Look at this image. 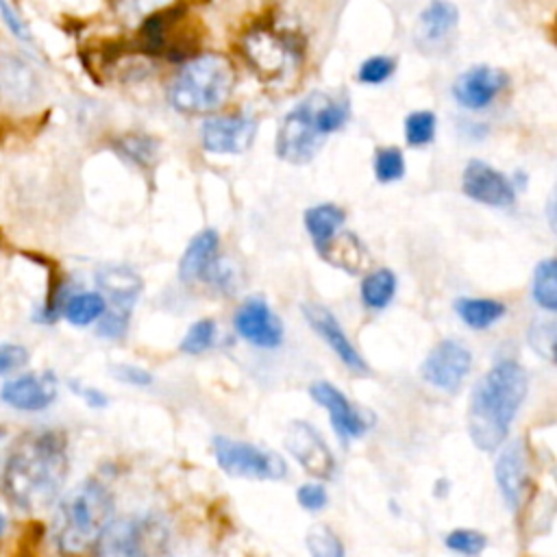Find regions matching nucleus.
<instances>
[{"label": "nucleus", "instance_id": "obj_14", "mask_svg": "<svg viewBox=\"0 0 557 557\" xmlns=\"http://www.w3.org/2000/svg\"><path fill=\"white\" fill-rule=\"evenodd\" d=\"M235 331L257 348H276L283 342L281 318L270 309L265 298L248 296L235 311Z\"/></svg>", "mask_w": 557, "mask_h": 557}, {"label": "nucleus", "instance_id": "obj_23", "mask_svg": "<svg viewBox=\"0 0 557 557\" xmlns=\"http://www.w3.org/2000/svg\"><path fill=\"white\" fill-rule=\"evenodd\" d=\"M344 220H346L344 209L333 202H322L305 211V228L320 255L326 248V244L337 235Z\"/></svg>", "mask_w": 557, "mask_h": 557}, {"label": "nucleus", "instance_id": "obj_40", "mask_svg": "<svg viewBox=\"0 0 557 557\" xmlns=\"http://www.w3.org/2000/svg\"><path fill=\"white\" fill-rule=\"evenodd\" d=\"M28 361V350L20 344H0V374L15 372Z\"/></svg>", "mask_w": 557, "mask_h": 557}, {"label": "nucleus", "instance_id": "obj_21", "mask_svg": "<svg viewBox=\"0 0 557 557\" xmlns=\"http://www.w3.org/2000/svg\"><path fill=\"white\" fill-rule=\"evenodd\" d=\"M498 457L494 463V476L498 492L505 500V505L516 511L522 505L524 490L529 483V470H527V457L520 442H507L498 448Z\"/></svg>", "mask_w": 557, "mask_h": 557}, {"label": "nucleus", "instance_id": "obj_35", "mask_svg": "<svg viewBox=\"0 0 557 557\" xmlns=\"http://www.w3.org/2000/svg\"><path fill=\"white\" fill-rule=\"evenodd\" d=\"M396 70V61L392 57H385V54H374V57H368L361 65H359V72H357V78L361 83H368V85H379L383 81H387Z\"/></svg>", "mask_w": 557, "mask_h": 557}, {"label": "nucleus", "instance_id": "obj_19", "mask_svg": "<svg viewBox=\"0 0 557 557\" xmlns=\"http://www.w3.org/2000/svg\"><path fill=\"white\" fill-rule=\"evenodd\" d=\"M507 74L492 65H474L461 72L453 85V96L459 107L476 111L485 109L507 87Z\"/></svg>", "mask_w": 557, "mask_h": 557}, {"label": "nucleus", "instance_id": "obj_10", "mask_svg": "<svg viewBox=\"0 0 557 557\" xmlns=\"http://www.w3.org/2000/svg\"><path fill=\"white\" fill-rule=\"evenodd\" d=\"M309 396L329 413L333 431L337 437L348 444L368 433L374 424V413L357 407L339 387L329 381H313L309 385Z\"/></svg>", "mask_w": 557, "mask_h": 557}, {"label": "nucleus", "instance_id": "obj_2", "mask_svg": "<svg viewBox=\"0 0 557 557\" xmlns=\"http://www.w3.org/2000/svg\"><path fill=\"white\" fill-rule=\"evenodd\" d=\"M527 389V370L513 359L494 363L474 383L468 405V435L479 450L494 453L505 444Z\"/></svg>", "mask_w": 557, "mask_h": 557}, {"label": "nucleus", "instance_id": "obj_39", "mask_svg": "<svg viewBox=\"0 0 557 557\" xmlns=\"http://www.w3.org/2000/svg\"><path fill=\"white\" fill-rule=\"evenodd\" d=\"M111 374L117 381L135 385V387H148L152 383V374L146 368H139L133 363H115V366H111Z\"/></svg>", "mask_w": 557, "mask_h": 557}, {"label": "nucleus", "instance_id": "obj_11", "mask_svg": "<svg viewBox=\"0 0 557 557\" xmlns=\"http://www.w3.org/2000/svg\"><path fill=\"white\" fill-rule=\"evenodd\" d=\"M44 96L35 67L17 52L0 48V104L11 111H28Z\"/></svg>", "mask_w": 557, "mask_h": 557}, {"label": "nucleus", "instance_id": "obj_27", "mask_svg": "<svg viewBox=\"0 0 557 557\" xmlns=\"http://www.w3.org/2000/svg\"><path fill=\"white\" fill-rule=\"evenodd\" d=\"M396 292V276L387 268L372 270L361 283V302L368 309H383L389 305Z\"/></svg>", "mask_w": 557, "mask_h": 557}, {"label": "nucleus", "instance_id": "obj_38", "mask_svg": "<svg viewBox=\"0 0 557 557\" xmlns=\"http://www.w3.org/2000/svg\"><path fill=\"white\" fill-rule=\"evenodd\" d=\"M0 20L4 22V26L20 39V41H33V35L26 26V22L22 20V15L17 13V9L11 4V0H0Z\"/></svg>", "mask_w": 557, "mask_h": 557}, {"label": "nucleus", "instance_id": "obj_9", "mask_svg": "<svg viewBox=\"0 0 557 557\" xmlns=\"http://www.w3.org/2000/svg\"><path fill=\"white\" fill-rule=\"evenodd\" d=\"M220 237L213 228L200 231L185 248L178 263V278L183 283H211L218 289L226 292L233 287L231 270H224L218 257Z\"/></svg>", "mask_w": 557, "mask_h": 557}, {"label": "nucleus", "instance_id": "obj_12", "mask_svg": "<svg viewBox=\"0 0 557 557\" xmlns=\"http://www.w3.org/2000/svg\"><path fill=\"white\" fill-rule=\"evenodd\" d=\"M470 368L472 352L459 339H442L429 350L420 372L429 385L450 394L461 387Z\"/></svg>", "mask_w": 557, "mask_h": 557}, {"label": "nucleus", "instance_id": "obj_22", "mask_svg": "<svg viewBox=\"0 0 557 557\" xmlns=\"http://www.w3.org/2000/svg\"><path fill=\"white\" fill-rule=\"evenodd\" d=\"M457 7L448 0H431L418 20V39L422 46H437L457 26Z\"/></svg>", "mask_w": 557, "mask_h": 557}, {"label": "nucleus", "instance_id": "obj_5", "mask_svg": "<svg viewBox=\"0 0 557 557\" xmlns=\"http://www.w3.org/2000/svg\"><path fill=\"white\" fill-rule=\"evenodd\" d=\"M235 87L233 63L218 52L194 57L168 87L170 104L181 113H211Z\"/></svg>", "mask_w": 557, "mask_h": 557}, {"label": "nucleus", "instance_id": "obj_24", "mask_svg": "<svg viewBox=\"0 0 557 557\" xmlns=\"http://www.w3.org/2000/svg\"><path fill=\"white\" fill-rule=\"evenodd\" d=\"M322 257L329 263H333L346 272H352V274L359 272L368 263L366 246L355 237V233L335 235L322 250Z\"/></svg>", "mask_w": 557, "mask_h": 557}, {"label": "nucleus", "instance_id": "obj_42", "mask_svg": "<svg viewBox=\"0 0 557 557\" xmlns=\"http://www.w3.org/2000/svg\"><path fill=\"white\" fill-rule=\"evenodd\" d=\"M2 529H4V516H2V511H0V533H2Z\"/></svg>", "mask_w": 557, "mask_h": 557}, {"label": "nucleus", "instance_id": "obj_6", "mask_svg": "<svg viewBox=\"0 0 557 557\" xmlns=\"http://www.w3.org/2000/svg\"><path fill=\"white\" fill-rule=\"evenodd\" d=\"M98 557H170L168 529L154 516L113 520L102 533Z\"/></svg>", "mask_w": 557, "mask_h": 557}, {"label": "nucleus", "instance_id": "obj_4", "mask_svg": "<svg viewBox=\"0 0 557 557\" xmlns=\"http://www.w3.org/2000/svg\"><path fill=\"white\" fill-rule=\"evenodd\" d=\"M350 107L342 98L313 91L300 100L283 120L276 133V154L294 165L309 163L324 137L346 124Z\"/></svg>", "mask_w": 557, "mask_h": 557}, {"label": "nucleus", "instance_id": "obj_20", "mask_svg": "<svg viewBox=\"0 0 557 557\" xmlns=\"http://www.w3.org/2000/svg\"><path fill=\"white\" fill-rule=\"evenodd\" d=\"M246 57L250 65L268 78H276L285 72L287 63L296 59V48L285 37H278L270 30H255L244 41Z\"/></svg>", "mask_w": 557, "mask_h": 557}, {"label": "nucleus", "instance_id": "obj_28", "mask_svg": "<svg viewBox=\"0 0 557 557\" xmlns=\"http://www.w3.org/2000/svg\"><path fill=\"white\" fill-rule=\"evenodd\" d=\"M531 294L542 309L546 311L557 309V261L555 259H544L537 263L533 272Z\"/></svg>", "mask_w": 557, "mask_h": 557}, {"label": "nucleus", "instance_id": "obj_18", "mask_svg": "<svg viewBox=\"0 0 557 557\" xmlns=\"http://www.w3.org/2000/svg\"><path fill=\"white\" fill-rule=\"evenodd\" d=\"M302 315L309 322V326L324 339V344L337 355V359L348 370H352L357 374H368L370 372L366 359L359 355V350L348 339V335L344 333L337 318L326 307H322L318 302H305L302 305Z\"/></svg>", "mask_w": 557, "mask_h": 557}, {"label": "nucleus", "instance_id": "obj_17", "mask_svg": "<svg viewBox=\"0 0 557 557\" xmlns=\"http://www.w3.org/2000/svg\"><path fill=\"white\" fill-rule=\"evenodd\" d=\"M461 189L468 198L487 207H511L516 200L511 181L481 159L468 161L461 174Z\"/></svg>", "mask_w": 557, "mask_h": 557}, {"label": "nucleus", "instance_id": "obj_15", "mask_svg": "<svg viewBox=\"0 0 557 557\" xmlns=\"http://www.w3.org/2000/svg\"><path fill=\"white\" fill-rule=\"evenodd\" d=\"M257 120L244 113L213 115L202 124V146L215 154H239L250 148Z\"/></svg>", "mask_w": 557, "mask_h": 557}, {"label": "nucleus", "instance_id": "obj_3", "mask_svg": "<svg viewBox=\"0 0 557 557\" xmlns=\"http://www.w3.org/2000/svg\"><path fill=\"white\" fill-rule=\"evenodd\" d=\"M113 513L115 500L104 483L87 479L72 487L54 513V542L59 550L70 557L94 550L113 522Z\"/></svg>", "mask_w": 557, "mask_h": 557}, {"label": "nucleus", "instance_id": "obj_25", "mask_svg": "<svg viewBox=\"0 0 557 557\" xmlns=\"http://www.w3.org/2000/svg\"><path fill=\"white\" fill-rule=\"evenodd\" d=\"M455 311L466 326L483 331L496 324L507 313V307L494 298H457Z\"/></svg>", "mask_w": 557, "mask_h": 557}, {"label": "nucleus", "instance_id": "obj_34", "mask_svg": "<svg viewBox=\"0 0 557 557\" xmlns=\"http://www.w3.org/2000/svg\"><path fill=\"white\" fill-rule=\"evenodd\" d=\"M444 544L453 553H459L466 557H476L485 550L487 537L476 529H455V531L446 533Z\"/></svg>", "mask_w": 557, "mask_h": 557}, {"label": "nucleus", "instance_id": "obj_29", "mask_svg": "<svg viewBox=\"0 0 557 557\" xmlns=\"http://www.w3.org/2000/svg\"><path fill=\"white\" fill-rule=\"evenodd\" d=\"M307 548L311 557H346L342 540L326 524H313L307 531Z\"/></svg>", "mask_w": 557, "mask_h": 557}, {"label": "nucleus", "instance_id": "obj_32", "mask_svg": "<svg viewBox=\"0 0 557 557\" xmlns=\"http://www.w3.org/2000/svg\"><path fill=\"white\" fill-rule=\"evenodd\" d=\"M529 346L533 352L544 357L546 361H555V342H557V326L550 318L533 320L529 326Z\"/></svg>", "mask_w": 557, "mask_h": 557}, {"label": "nucleus", "instance_id": "obj_26", "mask_svg": "<svg viewBox=\"0 0 557 557\" xmlns=\"http://www.w3.org/2000/svg\"><path fill=\"white\" fill-rule=\"evenodd\" d=\"M107 300L98 292H78L63 305V315L74 326H87L102 318Z\"/></svg>", "mask_w": 557, "mask_h": 557}, {"label": "nucleus", "instance_id": "obj_31", "mask_svg": "<svg viewBox=\"0 0 557 557\" xmlns=\"http://www.w3.org/2000/svg\"><path fill=\"white\" fill-rule=\"evenodd\" d=\"M374 176L381 183H394L405 176V154L396 146L379 148L374 154Z\"/></svg>", "mask_w": 557, "mask_h": 557}, {"label": "nucleus", "instance_id": "obj_33", "mask_svg": "<svg viewBox=\"0 0 557 557\" xmlns=\"http://www.w3.org/2000/svg\"><path fill=\"white\" fill-rule=\"evenodd\" d=\"M213 342H215V322L211 318H202L187 329L185 337L181 339V350L187 355H200L209 350Z\"/></svg>", "mask_w": 557, "mask_h": 557}, {"label": "nucleus", "instance_id": "obj_8", "mask_svg": "<svg viewBox=\"0 0 557 557\" xmlns=\"http://www.w3.org/2000/svg\"><path fill=\"white\" fill-rule=\"evenodd\" d=\"M96 283L111 302L100 318L98 333L117 339L126 333L131 309L141 294V278L126 265H102L96 272Z\"/></svg>", "mask_w": 557, "mask_h": 557}, {"label": "nucleus", "instance_id": "obj_1", "mask_svg": "<svg viewBox=\"0 0 557 557\" xmlns=\"http://www.w3.org/2000/svg\"><path fill=\"white\" fill-rule=\"evenodd\" d=\"M67 468V440L61 431H28L7 455L2 490L15 507L24 511H39L59 496Z\"/></svg>", "mask_w": 557, "mask_h": 557}, {"label": "nucleus", "instance_id": "obj_16", "mask_svg": "<svg viewBox=\"0 0 557 557\" xmlns=\"http://www.w3.org/2000/svg\"><path fill=\"white\" fill-rule=\"evenodd\" d=\"M57 376L50 370H41L9 379L0 389V398L20 411H44L57 400Z\"/></svg>", "mask_w": 557, "mask_h": 557}, {"label": "nucleus", "instance_id": "obj_13", "mask_svg": "<svg viewBox=\"0 0 557 557\" xmlns=\"http://www.w3.org/2000/svg\"><path fill=\"white\" fill-rule=\"evenodd\" d=\"M285 448L287 453L300 463V468L315 476V479H329L335 470V459L324 442V437L318 433L315 426H311L305 420L289 422L285 431Z\"/></svg>", "mask_w": 557, "mask_h": 557}, {"label": "nucleus", "instance_id": "obj_30", "mask_svg": "<svg viewBox=\"0 0 557 557\" xmlns=\"http://www.w3.org/2000/svg\"><path fill=\"white\" fill-rule=\"evenodd\" d=\"M435 126L437 117L433 111H413L405 120V137L409 146H426L435 137Z\"/></svg>", "mask_w": 557, "mask_h": 557}, {"label": "nucleus", "instance_id": "obj_7", "mask_svg": "<svg viewBox=\"0 0 557 557\" xmlns=\"http://www.w3.org/2000/svg\"><path fill=\"white\" fill-rule=\"evenodd\" d=\"M213 455L218 466L231 476L255 481H281L287 476L285 459L278 453L252 442L215 435Z\"/></svg>", "mask_w": 557, "mask_h": 557}, {"label": "nucleus", "instance_id": "obj_36", "mask_svg": "<svg viewBox=\"0 0 557 557\" xmlns=\"http://www.w3.org/2000/svg\"><path fill=\"white\" fill-rule=\"evenodd\" d=\"M120 152L135 163H146L154 154V141L146 135H126L120 139Z\"/></svg>", "mask_w": 557, "mask_h": 557}, {"label": "nucleus", "instance_id": "obj_41", "mask_svg": "<svg viewBox=\"0 0 557 557\" xmlns=\"http://www.w3.org/2000/svg\"><path fill=\"white\" fill-rule=\"evenodd\" d=\"M74 389H76V394L83 396V400H85L89 407H107V403H109L107 394H102V392L96 389V387H81V385H74Z\"/></svg>", "mask_w": 557, "mask_h": 557}, {"label": "nucleus", "instance_id": "obj_37", "mask_svg": "<svg viewBox=\"0 0 557 557\" xmlns=\"http://www.w3.org/2000/svg\"><path fill=\"white\" fill-rule=\"evenodd\" d=\"M296 498L305 511H322L329 503L326 487L322 483H302L296 492Z\"/></svg>", "mask_w": 557, "mask_h": 557}]
</instances>
